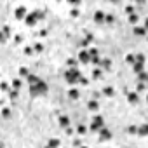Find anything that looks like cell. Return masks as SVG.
<instances>
[{
  "instance_id": "6da1fadb",
  "label": "cell",
  "mask_w": 148,
  "mask_h": 148,
  "mask_svg": "<svg viewBox=\"0 0 148 148\" xmlns=\"http://www.w3.org/2000/svg\"><path fill=\"white\" fill-rule=\"evenodd\" d=\"M82 77H84V75H82V71H80L79 68H68V70H64V73H63V79H64V82H66L70 87L77 86Z\"/></svg>"
},
{
  "instance_id": "7a4b0ae2",
  "label": "cell",
  "mask_w": 148,
  "mask_h": 148,
  "mask_svg": "<svg viewBox=\"0 0 148 148\" xmlns=\"http://www.w3.org/2000/svg\"><path fill=\"white\" fill-rule=\"evenodd\" d=\"M47 92H49V86H47V82L45 80H38L37 84H33V86H28V94L32 96V98H40V96H47Z\"/></svg>"
},
{
  "instance_id": "3957f363",
  "label": "cell",
  "mask_w": 148,
  "mask_h": 148,
  "mask_svg": "<svg viewBox=\"0 0 148 148\" xmlns=\"http://www.w3.org/2000/svg\"><path fill=\"white\" fill-rule=\"evenodd\" d=\"M103 127H105V119H103V115H99V113L92 115L91 124H89V131H91V132H99Z\"/></svg>"
},
{
  "instance_id": "277c9868",
  "label": "cell",
  "mask_w": 148,
  "mask_h": 148,
  "mask_svg": "<svg viewBox=\"0 0 148 148\" xmlns=\"http://www.w3.org/2000/svg\"><path fill=\"white\" fill-rule=\"evenodd\" d=\"M28 14H30V12H28V9H26L25 5H18V7L14 9V19H18V21H25Z\"/></svg>"
},
{
  "instance_id": "5b68a950",
  "label": "cell",
  "mask_w": 148,
  "mask_h": 148,
  "mask_svg": "<svg viewBox=\"0 0 148 148\" xmlns=\"http://www.w3.org/2000/svg\"><path fill=\"white\" fill-rule=\"evenodd\" d=\"M98 138H99V141H103V143H105V141H112V139H113V132H112V129H108V127L105 125V127L98 132Z\"/></svg>"
},
{
  "instance_id": "8992f818",
  "label": "cell",
  "mask_w": 148,
  "mask_h": 148,
  "mask_svg": "<svg viewBox=\"0 0 148 148\" xmlns=\"http://www.w3.org/2000/svg\"><path fill=\"white\" fill-rule=\"evenodd\" d=\"M77 59H79V63H80V64H89L92 58H91L89 51H86V49H80V51H79V54H77Z\"/></svg>"
},
{
  "instance_id": "52a82bcc",
  "label": "cell",
  "mask_w": 148,
  "mask_h": 148,
  "mask_svg": "<svg viewBox=\"0 0 148 148\" xmlns=\"http://www.w3.org/2000/svg\"><path fill=\"white\" fill-rule=\"evenodd\" d=\"M58 124H59V127H61V129H68V127L71 125V120H70V117H68V115L59 113V115H58Z\"/></svg>"
},
{
  "instance_id": "ba28073f",
  "label": "cell",
  "mask_w": 148,
  "mask_h": 148,
  "mask_svg": "<svg viewBox=\"0 0 148 148\" xmlns=\"http://www.w3.org/2000/svg\"><path fill=\"white\" fill-rule=\"evenodd\" d=\"M92 19H94V23H96V25H103V23H105V19H106V12L99 9V11H96V12H94Z\"/></svg>"
},
{
  "instance_id": "9c48e42d",
  "label": "cell",
  "mask_w": 148,
  "mask_h": 148,
  "mask_svg": "<svg viewBox=\"0 0 148 148\" xmlns=\"http://www.w3.org/2000/svg\"><path fill=\"white\" fill-rule=\"evenodd\" d=\"M37 23H38V19H37V16H35L33 12H30V14L26 16V19H25V25H26L28 28H33V26H37Z\"/></svg>"
},
{
  "instance_id": "30bf717a",
  "label": "cell",
  "mask_w": 148,
  "mask_h": 148,
  "mask_svg": "<svg viewBox=\"0 0 148 148\" xmlns=\"http://www.w3.org/2000/svg\"><path fill=\"white\" fill-rule=\"evenodd\" d=\"M125 98H127V103H129V105H132V106L139 103V94H138L136 91H132V92H127V96H125Z\"/></svg>"
},
{
  "instance_id": "8fae6325",
  "label": "cell",
  "mask_w": 148,
  "mask_h": 148,
  "mask_svg": "<svg viewBox=\"0 0 148 148\" xmlns=\"http://www.w3.org/2000/svg\"><path fill=\"white\" fill-rule=\"evenodd\" d=\"M87 110L96 115V113L99 112V101H98V99H89V101H87Z\"/></svg>"
},
{
  "instance_id": "7c38bea8",
  "label": "cell",
  "mask_w": 148,
  "mask_h": 148,
  "mask_svg": "<svg viewBox=\"0 0 148 148\" xmlns=\"http://www.w3.org/2000/svg\"><path fill=\"white\" fill-rule=\"evenodd\" d=\"M11 37V26L9 25H4L2 26V37H0V40H2V44H5Z\"/></svg>"
},
{
  "instance_id": "4fadbf2b",
  "label": "cell",
  "mask_w": 148,
  "mask_h": 148,
  "mask_svg": "<svg viewBox=\"0 0 148 148\" xmlns=\"http://www.w3.org/2000/svg\"><path fill=\"white\" fill-rule=\"evenodd\" d=\"M66 96H68L70 99L75 101V99H79V98H80V91H79V89H75V87H70V89H68V92H66Z\"/></svg>"
},
{
  "instance_id": "5bb4252c",
  "label": "cell",
  "mask_w": 148,
  "mask_h": 148,
  "mask_svg": "<svg viewBox=\"0 0 148 148\" xmlns=\"http://www.w3.org/2000/svg\"><path fill=\"white\" fill-rule=\"evenodd\" d=\"M101 94H103L105 98H113V96H115V89H113V86H105L103 91H101Z\"/></svg>"
},
{
  "instance_id": "9a60e30c",
  "label": "cell",
  "mask_w": 148,
  "mask_h": 148,
  "mask_svg": "<svg viewBox=\"0 0 148 148\" xmlns=\"http://www.w3.org/2000/svg\"><path fill=\"white\" fill-rule=\"evenodd\" d=\"M138 136H139V138H146V136H148V122L138 125Z\"/></svg>"
},
{
  "instance_id": "2e32d148",
  "label": "cell",
  "mask_w": 148,
  "mask_h": 148,
  "mask_svg": "<svg viewBox=\"0 0 148 148\" xmlns=\"http://www.w3.org/2000/svg\"><path fill=\"white\" fill-rule=\"evenodd\" d=\"M127 21H129V25L134 28V26H138L139 25V14L138 12H134V14H131V16H127Z\"/></svg>"
},
{
  "instance_id": "e0dca14e",
  "label": "cell",
  "mask_w": 148,
  "mask_h": 148,
  "mask_svg": "<svg viewBox=\"0 0 148 148\" xmlns=\"http://www.w3.org/2000/svg\"><path fill=\"white\" fill-rule=\"evenodd\" d=\"M99 68H101L103 71H110V70H112V59H110V58H105V59H101V64H99Z\"/></svg>"
},
{
  "instance_id": "ac0fdd59",
  "label": "cell",
  "mask_w": 148,
  "mask_h": 148,
  "mask_svg": "<svg viewBox=\"0 0 148 148\" xmlns=\"http://www.w3.org/2000/svg\"><path fill=\"white\" fill-rule=\"evenodd\" d=\"M59 146H61V139H58V138H49V141L45 145V148H59Z\"/></svg>"
},
{
  "instance_id": "d6986e66",
  "label": "cell",
  "mask_w": 148,
  "mask_h": 148,
  "mask_svg": "<svg viewBox=\"0 0 148 148\" xmlns=\"http://www.w3.org/2000/svg\"><path fill=\"white\" fill-rule=\"evenodd\" d=\"M132 33H134L136 37H145L148 32L145 30V26H139V25H138V26H134V28H132Z\"/></svg>"
},
{
  "instance_id": "ffe728a7",
  "label": "cell",
  "mask_w": 148,
  "mask_h": 148,
  "mask_svg": "<svg viewBox=\"0 0 148 148\" xmlns=\"http://www.w3.org/2000/svg\"><path fill=\"white\" fill-rule=\"evenodd\" d=\"M87 131H89L87 125H84V124H79V125H77V134H79V136H86Z\"/></svg>"
},
{
  "instance_id": "44dd1931",
  "label": "cell",
  "mask_w": 148,
  "mask_h": 148,
  "mask_svg": "<svg viewBox=\"0 0 148 148\" xmlns=\"http://www.w3.org/2000/svg\"><path fill=\"white\" fill-rule=\"evenodd\" d=\"M66 64H68V68H77V64H80V63H79L77 58H68L66 59Z\"/></svg>"
},
{
  "instance_id": "7402d4cb",
  "label": "cell",
  "mask_w": 148,
  "mask_h": 148,
  "mask_svg": "<svg viewBox=\"0 0 148 148\" xmlns=\"http://www.w3.org/2000/svg\"><path fill=\"white\" fill-rule=\"evenodd\" d=\"M101 77H103V70H101L99 66L94 68V70H92V79H94V80H99Z\"/></svg>"
},
{
  "instance_id": "603a6c76",
  "label": "cell",
  "mask_w": 148,
  "mask_h": 148,
  "mask_svg": "<svg viewBox=\"0 0 148 148\" xmlns=\"http://www.w3.org/2000/svg\"><path fill=\"white\" fill-rule=\"evenodd\" d=\"M138 82H141V84H146V82H148V71H146V70L141 71L139 75H138Z\"/></svg>"
},
{
  "instance_id": "cb8c5ba5",
  "label": "cell",
  "mask_w": 148,
  "mask_h": 148,
  "mask_svg": "<svg viewBox=\"0 0 148 148\" xmlns=\"http://www.w3.org/2000/svg\"><path fill=\"white\" fill-rule=\"evenodd\" d=\"M19 77H21V79H28V77H30V70H28L26 66H21V68H19Z\"/></svg>"
},
{
  "instance_id": "d4e9b609",
  "label": "cell",
  "mask_w": 148,
  "mask_h": 148,
  "mask_svg": "<svg viewBox=\"0 0 148 148\" xmlns=\"http://www.w3.org/2000/svg\"><path fill=\"white\" fill-rule=\"evenodd\" d=\"M11 86H12V89H16V91H19V89H21V86H23V80H21V79H12V82H11Z\"/></svg>"
},
{
  "instance_id": "484cf974",
  "label": "cell",
  "mask_w": 148,
  "mask_h": 148,
  "mask_svg": "<svg viewBox=\"0 0 148 148\" xmlns=\"http://www.w3.org/2000/svg\"><path fill=\"white\" fill-rule=\"evenodd\" d=\"M12 117V112H11V108H7V106H4L2 108V119H5V120H9Z\"/></svg>"
},
{
  "instance_id": "4316f807",
  "label": "cell",
  "mask_w": 148,
  "mask_h": 148,
  "mask_svg": "<svg viewBox=\"0 0 148 148\" xmlns=\"http://www.w3.org/2000/svg\"><path fill=\"white\" fill-rule=\"evenodd\" d=\"M40 80V77H37V75H33V73H30V77L26 79V82H28V86H33V84H37Z\"/></svg>"
},
{
  "instance_id": "83f0119b",
  "label": "cell",
  "mask_w": 148,
  "mask_h": 148,
  "mask_svg": "<svg viewBox=\"0 0 148 148\" xmlns=\"http://www.w3.org/2000/svg\"><path fill=\"white\" fill-rule=\"evenodd\" d=\"M132 71L136 73V75H139L141 71H145V64H139V63H136V64L132 66Z\"/></svg>"
},
{
  "instance_id": "f1b7e54d",
  "label": "cell",
  "mask_w": 148,
  "mask_h": 148,
  "mask_svg": "<svg viewBox=\"0 0 148 148\" xmlns=\"http://www.w3.org/2000/svg\"><path fill=\"white\" fill-rule=\"evenodd\" d=\"M33 49H35V54H40V52H44V44L42 42H35Z\"/></svg>"
},
{
  "instance_id": "f546056e",
  "label": "cell",
  "mask_w": 148,
  "mask_h": 148,
  "mask_svg": "<svg viewBox=\"0 0 148 148\" xmlns=\"http://www.w3.org/2000/svg\"><path fill=\"white\" fill-rule=\"evenodd\" d=\"M125 63H129V64H136V54H127L125 56Z\"/></svg>"
},
{
  "instance_id": "4dcf8cb0",
  "label": "cell",
  "mask_w": 148,
  "mask_h": 148,
  "mask_svg": "<svg viewBox=\"0 0 148 148\" xmlns=\"http://www.w3.org/2000/svg\"><path fill=\"white\" fill-rule=\"evenodd\" d=\"M136 63H139V64H145V63H146V56H145L143 52L136 54Z\"/></svg>"
},
{
  "instance_id": "1f68e13d",
  "label": "cell",
  "mask_w": 148,
  "mask_h": 148,
  "mask_svg": "<svg viewBox=\"0 0 148 148\" xmlns=\"http://www.w3.org/2000/svg\"><path fill=\"white\" fill-rule=\"evenodd\" d=\"M125 132H127V134H136V136H138V125L131 124V125H129V127L125 129Z\"/></svg>"
},
{
  "instance_id": "d6a6232c",
  "label": "cell",
  "mask_w": 148,
  "mask_h": 148,
  "mask_svg": "<svg viewBox=\"0 0 148 148\" xmlns=\"http://www.w3.org/2000/svg\"><path fill=\"white\" fill-rule=\"evenodd\" d=\"M0 87H2V92H11V89H12V86L9 84V82H2V86H0Z\"/></svg>"
},
{
  "instance_id": "836d02e7",
  "label": "cell",
  "mask_w": 148,
  "mask_h": 148,
  "mask_svg": "<svg viewBox=\"0 0 148 148\" xmlns=\"http://www.w3.org/2000/svg\"><path fill=\"white\" fill-rule=\"evenodd\" d=\"M145 91H146V84L138 82V84H136V92H138V94H141V92H145Z\"/></svg>"
},
{
  "instance_id": "e575fe53",
  "label": "cell",
  "mask_w": 148,
  "mask_h": 148,
  "mask_svg": "<svg viewBox=\"0 0 148 148\" xmlns=\"http://www.w3.org/2000/svg\"><path fill=\"white\" fill-rule=\"evenodd\" d=\"M18 98H19V91L11 89V92H9V99H11V101H14V99H18Z\"/></svg>"
},
{
  "instance_id": "d590c367",
  "label": "cell",
  "mask_w": 148,
  "mask_h": 148,
  "mask_svg": "<svg viewBox=\"0 0 148 148\" xmlns=\"http://www.w3.org/2000/svg\"><path fill=\"white\" fill-rule=\"evenodd\" d=\"M33 14L37 16V19H38V21H42V19L45 18V14H44V11H40V9H35V11H33Z\"/></svg>"
},
{
  "instance_id": "8d00e7d4",
  "label": "cell",
  "mask_w": 148,
  "mask_h": 148,
  "mask_svg": "<svg viewBox=\"0 0 148 148\" xmlns=\"http://www.w3.org/2000/svg\"><path fill=\"white\" fill-rule=\"evenodd\" d=\"M87 51H89V54H91V58H99V51H98L96 47H89Z\"/></svg>"
},
{
  "instance_id": "74e56055",
  "label": "cell",
  "mask_w": 148,
  "mask_h": 148,
  "mask_svg": "<svg viewBox=\"0 0 148 148\" xmlns=\"http://www.w3.org/2000/svg\"><path fill=\"white\" fill-rule=\"evenodd\" d=\"M105 23H106V25H113V23H115V16H113V14H106Z\"/></svg>"
},
{
  "instance_id": "f35d334b",
  "label": "cell",
  "mask_w": 148,
  "mask_h": 148,
  "mask_svg": "<svg viewBox=\"0 0 148 148\" xmlns=\"http://www.w3.org/2000/svg\"><path fill=\"white\" fill-rule=\"evenodd\" d=\"M25 54H26V56H33V54H35V49H33L32 45H26V47H25Z\"/></svg>"
},
{
  "instance_id": "ab89813d",
  "label": "cell",
  "mask_w": 148,
  "mask_h": 148,
  "mask_svg": "<svg viewBox=\"0 0 148 148\" xmlns=\"http://www.w3.org/2000/svg\"><path fill=\"white\" fill-rule=\"evenodd\" d=\"M70 16H71V18H79V16H80V11H79V9H71V11H70Z\"/></svg>"
},
{
  "instance_id": "60d3db41",
  "label": "cell",
  "mask_w": 148,
  "mask_h": 148,
  "mask_svg": "<svg viewBox=\"0 0 148 148\" xmlns=\"http://www.w3.org/2000/svg\"><path fill=\"white\" fill-rule=\"evenodd\" d=\"M125 14H127V16L134 14V7H132V5H125Z\"/></svg>"
},
{
  "instance_id": "b9f144b4",
  "label": "cell",
  "mask_w": 148,
  "mask_h": 148,
  "mask_svg": "<svg viewBox=\"0 0 148 148\" xmlns=\"http://www.w3.org/2000/svg\"><path fill=\"white\" fill-rule=\"evenodd\" d=\"M80 4H82L80 0H70V5H71V7H75V9H77V7H79Z\"/></svg>"
},
{
  "instance_id": "7bdbcfd3",
  "label": "cell",
  "mask_w": 148,
  "mask_h": 148,
  "mask_svg": "<svg viewBox=\"0 0 148 148\" xmlns=\"http://www.w3.org/2000/svg\"><path fill=\"white\" fill-rule=\"evenodd\" d=\"M23 42V35H14V44H21Z\"/></svg>"
},
{
  "instance_id": "ee69618b",
  "label": "cell",
  "mask_w": 148,
  "mask_h": 148,
  "mask_svg": "<svg viewBox=\"0 0 148 148\" xmlns=\"http://www.w3.org/2000/svg\"><path fill=\"white\" fill-rule=\"evenodd\" d=\"M79 84H80V86H89V79H87V77H82Z\"/></svg>"
},
{
  "instance_id": "f6af8a7d",
  "label": "cell",
  "mask_w": 148,
  "mask_h": 148,
  "mask_svg": "<svg viewBox=\"0 0 148 148\" xmlns=\"http://www.w3.org/2000/svg\"><path fill=\"white\" fill-rule=\"evenodd\" d=\"M73 146L80 148V146H84V145H82V141H80V139H73Z\"/></svg>"
},
{
  "instance_id": "bcb514c9",
  "label": "cell",
  "mask_w": 148,
  "mask_h": 148,
  "mask_svg": "<svg viewBox=\"0 0 148 148\" xmlns=\"http://www.w3.org/2000/svg\"><path fill=\"white\" fill-rule=\"evenodd\" d=\"M86 40H87V42H92V40H94L92 33H87V35H86Z\"/></svg>"
},
{
  "instance_id": "7dc6e473",
  "label": "cell",
  "mask_w": 148,
  "mask_h": 148,
  "mask_svg": "<svg viewBox=\"0 0 148 148\" xmlns=\"http://www.w3.org/2000/svg\"><path fill=\"white\" fill-rule=\"evenodd\" d=\"M99 96H101V92L96 91V92H92V98H91V99H99Z\"/></svg>"
},
{
  "instance_id": "c3c4849f",
  "label": "cell",
  "mask_w": 148,
  "mask_h": 148,
  "mask_svg": "<svg viewBox=\"0 0 148 148\" xmlns=\"http://www.w3.org/2000/svg\"><path fill=\"white\" fill-rule=\"evenodd\" d=\"M64 132H66L68 136H71V134H73V129H71V127H68V129H64Z\"/></svg>"
},
{
  "instance_id": "681fc988",
  "label": "cell",
  "mask_w": 148,
  "mask_h": 148,
  "mask_svg": "<svg viewBox=\"0 0 148 148\" xmlns=\"http://www.w3.org/2000/svg\"><path fill=\"white\" fill-rule=\"evenodd\" d=\"M47 35V30H40V37H45Z\"/></svg>"
},
{
  "instance_id": "f907efd6",
  "label": "cell",
  "mask_w": 148,
  "mask_h": 148,
  "mask_svg": "<svg viewBox=\"0 0 148 148\" xmlns=\"http://www.w3.org/2000/svg\"><path fill=\"white\" fill-rule=\"evenodd\" d=\"M143 26H145V30H146V32H148V18H146V19H145V25H143Z\"/></svg>"
},
{
  "instance_id": "816d5d0a",
  "label": "cell",
  "mask_w": 148,
  "mask_h": 148,
  "mask_svg": "<svg viewBox=\"0 0 148 148\" xmlns=\"http://www.w3.org/2000/svg\"><path fill=\"white\" fill-rule=\"evenodd\" d=\"M145 99H146V103H148V94H146V96H145Z\"/></svg>"
},
{
  "instance_id": "f5cc1de1",
  "label": "cell",
  "mask_w": 148,
  "mask_h": 148,
  "mask_svg": "<svg viewBox=\"0 0 148 148\" xmlns=\"http://www.w3.org/2000/svg\"><path fill=\"white\" fill-rule=\"evenodd\" d=\"M80 148H89V146H86V145H84V146H80Z\"/></svg>"
}]
</instances>
